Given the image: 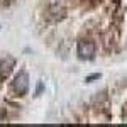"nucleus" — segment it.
Instances as JSON below:
<instances>
[{"label": "nucleus", "instance_id": "4", "mask_svg": "<svg viewBox=\"0 0 127 127\" xmlns=\"http://www.w3.org/2000/svg\"><path fill=\"white\" fill-rule=\"evenodd\" d=\"M100 78V73H95V75H88L87 78H85V81L87 83H92V81H95V80Z\"/></svg>", "mask_w": 127, "mask_h": 127}, {"label": "nucleus", "instance_id": "1", "mask_svg": "<svg viewBox=\"0 0 127 127\" xmlns=\"http://www.w3.org/2000/svg\"><path fill=\"white\" fill-rule=\"evenodd\" d=\"M31 81H29V75L27 71H19L15 76H14V81H12V92L15 93V97H24L27 92H29Z\"/></svg>", "mask_w": 127, "mask_h": 127}, {"label": "nucleus", "instance_id": "3", "mask_svg": "<svg viewBox=\"0 0 127 127\" xmlns=\"http://www.w3.org/2000/svg\"><path fill=\"white\" fill-rule=\"evenodd\" d=\"M14 66H15V61H14V58L7 56V58L0 59V80H5V78H7L10 73H12Z\"/></svg>", "mask_w": 127, "mask_h": 127}, {"label": "nucleus", "instance_id": "2", "mask_svg": "<svg viewBox=\"0 0 127 127\" xmlns=\"http://www.w3.org/2000/svg\"><path fill=\"white\" fill-rule=\"evenodd\" d=\"M97 53V46L92 39H80L76 44V54L81 61H90L95 58Z\"/></svg>", "mask_w": 127, "mask_h": 127}]
</instances>
